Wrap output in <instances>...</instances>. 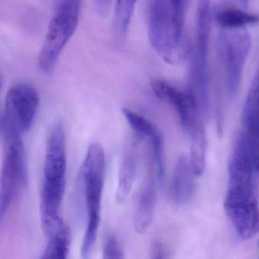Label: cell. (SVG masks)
Listing matches in <instances>:
<instances>
[{
	"instance_id": "1",
	"label": "cell",
	"mask_w": 259,
	"mask_h": 259,
	"mask_svg": "<svg viewBox=\"0 0 259 259\" xmlns=\"http://www.w3.org/2000/svg\"><path fill=\"white\" fill-rule=\"evenodd\" d=\"M257 174L249 160L240 152L234 151L224 207L238 235L243 240H249L259 232Z\"/></svg>"
},
{
	"instance_id": "2",
	"label": "cell",
	"mask_w": 259,
	"mask_h": 259,
	"mask_svg": "<svg viewBox=\"0 0 259 259\" xmlns=\"http://www.w3.org/2000/svg\"><path fill=\"white\" fill-rule=\"evenodd\" d=\"M105 170L104 149L99 143H92L80 166L75 184L77 211L81 219L83 216L88 217L80 250L83 259L90 258L97 240L104 188Z\"/></svg>"
},
{
	"instance_id": "3",
	"label": "cell",
	"mask_w": 259,
	"mask_h": 259,
	"mask_svg": "<svg viewBox=\"0 0 259 259\" xmlns=\"http://www.w3.org/2000/svg\"><path fill=\"white\" fill-rule=\"evenodd\" d=\"M187 1H151L147 8L149 42L155 53L169 64L181 62L187 55L184 38Z\"/></svg>"
},
{
	"instance_id": "4",
	"label": "cell",
	"mask_w": 259,
	"mask_h": 259,
	"mask_svg": "<svg viewBox=\"0 0 259 259\" xmlns=\"http://www.w3.org/2000/svg\"><path fill=\"white\" fill-rule=\"evenodd\" d=\"M4 152L0 172V226L19 189L27 179L25 154L21 134L3 126Z\"/></svg>"
},
{
	"instance_id": "5",
	"label": "cell",
	"mask_w": 259,
	"mask_h": 259,
	"mask_svg": "<svg viewBox=\"0 0 259 259\" xmlns=\"http://www.w3.org/2000/svg\"><path fill=\"white\" fill-rule=\"evenodd\" d=\"M80 11V2L68 0L58 3L38 58L39 68L44 72H51L56 66L62 50L75 32Z\"/></svg>"
},
{
	"instance_id": "6",
	"label": "cell",
	"mask_w": 259,
	"mask_h": 259,
	"mask_svg": "<svg viewBox=\"0 0 259 259\" xmlns=\"http://www.w3.org/2000/svg\"><path fill=\"white\" fill-rule=\"evenodd\" d=\"M196 21V49L190 88L196 93L204 114H207L209 110L208 67V46L211 33L209 2H199Z\"/></svg>"
},
{
	"instance_id": "7",
	"label": "cell",
	"mask_w": 259,
	"mask_h": 259,
	"mask_svg": "<svg viewBox=\"0 0 259 259\" xmlns=\"http://www.w3.org/2000/svg\"><path fill=\"white\" fill-rule=\"evenodd\" d=\"M219 41L228 95L234 98L240 89L243 68L252 47V40L249 33L243 29H225L219 34Z\"/></svg>"
},
{
	"instance_id": "8",
	"label": "cell",
	"mask_w": 259,
	"mask_h": 259,
	"mask_svg": "<svg viewBox=\"0 0 259 259\" xmlns=\"http://www.w3.org/2000/svg\"><path fill=\"white\" fill-rule=\"evenodd\" d=\"M39 101V93L34 87L26 83L14 85L6 95L3 126L21 134L27 132L34 121Z\"/></svg>"
},
{
	"instance_id": "9",
	"label": "cell",
	"mask_w": 259,
	"mask_h": 259,
	"mask_svg": "<svg viewBox=\"0 0 259 259\" xmlns=\"http://www.w3.org/2000/svg\"><path fill=\"white\" fill-rule=\"evenodd\" d=\"M156 177L158 178V169L153 157L149 155L134 214V228L138 234L146 233L153 220L157 202Z\"/></svg>"
},
{
	"instance_id": "10",
	"label": "cell",
	"mask_w": 259,
	"mask_h": 259,
	"mask_svg": "<svg viewBox=\"0 0 259 259\" xmlns=\"http://www.w3.org/2000/svg\"><path fill=\"white\" fill-rule=\"evenodd\" d=\"M151 87L158 98L168 103L175 109L179 117L181 126L185 130L192 113L195 108L201 106L195 91L191 88L187 91H181L162 79H154Z\"/></svg>"
},
{
	"instance_id": "11",
	"label": "cell",
	"mask_w": 259,
	"mask_h": 259,
	"mask_svg": "<svg viewBox=\"0 0 259 259\" xmlns=\"http://www.w3.org/2000/svg\"><path fill=\"white\" fill-rule=\"evenodd\" d=\"M67 170L66 138L63 123L57 122L47 140L44 164V179H65Z\"/></svg>"
},
{
	"instance_id": "12",
	"label": "cell",
	"mask_w": 259,
	"mask_h": 259,
	"mask_svg": "<svg viewBox=\"0 0 259 259\" xmlns=\"http://www.w3.org/2000/svg\"><path fill=\"white\" fill-rule=\"evenodd\" d=\"M141 141V137L136 134V137H132L127 141L120 168L118 188L115 193L117 203L122 204L127 200L135 182L138 169L139 146Z\"/></svg>"
},
{
	"instance_id": "13",
	"label": "cell",
	"mask_w": 259,
	"mask_h": 259,
	"mask_svg": "<svg viewBox=\"0 0 259 259\" xmlns=\"http://www.w3.org/2000/svg\"><path fill=\"white\" fill-rule=\"evenodd\" d=\"M203 114L196 112L193 114L185 132L190 138V167L193 175L199 176L204 173L206 158L207 138L204 125Z\"/></svg>"
},
{
	"instance_id": "14",
	"label": "cell",
	"mask_w": 259,
	"mask_h": 259,
	"mask_svg": "<svg viewBox=\"0 0 259 259\" xmlns=\"http://www.w3.org/2000/svg\"><path fill=\"white\" fill-rule=\"evenodd\" d=\"M193 176L190 161L186 157L180 158L170 189V197L175 203H185L191 197L195 188Z\"/></svg>"
},
{
	"instance_id": "15",
	"label": "cell",
	"mask_w": 259,
	"mask_h": 259,
	"mask_svg": "<svg viewBox=\"0 0 259 259\" xmlns=\"http://www.w3.org/2000/svg\"><path fill=\"white\" fill-rule=\"evenodd\" d=\"M244 130L259 132V69L252 79L243 111Z\"/></svg>"
},
{
	"instance_id": "16",
	"label": "cell",
	"mask_w": 259,
	"mask_h": 259,
	"mask_svg": "<svg viewBox=\"0 0 259 259\" xmlns=\"http://www.w3.org/2000/svg\"><path fill=\"white\" fill-rule=\"evenodd\" d=\"M216 21L225 29H242L248 24L259 22L258 15L248 13L234 8H228L217 12Z\"/></svg>"
},
{
	"instance_id": "17",
	"label": "cell",
	"mask_w": 259,
	"mask_h": 259,
	"mask_svg": "<svg viewBox=\"0 0 259 259\" xmlns=\"http://www.w3.org/2000/svg\"><path fill=\"white\" fill-rule=\"evenodd\" d=\"M135 5L134 1L116 2L114 11L113 32L118 40H122L127 34Z\"/></svg>"
},
{
	"instance_id": "18",
	"label": "cell",
	"mask_w": 259,
	"mask_h": 259,
	"mask_svg": "<svg viewBox=\"0 0 259 259\" xmlns=\"http://www.w3.org/2000/svg\"><path fill=\"white\" fill-rule=\"evenodd\" d=\"M68 250V233L63 232L50 238L42 259H66Z\"/></svg>"
},
{
	"instance_id": "19",
	"label": "cell",
	"mask_w": 259,
	"mask_h": 259,
	"mask_svg": "<svg viewBox=\"0 0 259 259\" xmlns=\"http://www.w3.org/2000/svg\"><path fill=\"white\" fill-rule=\"evenodd\" d=\"M103 259H124L122 249L116 239L110 237L103 248Z\"/></svg>"
},
{
	"instance_id": "20",
	"label": "cell",
	"mask_w": 259,
	"mask_h": 259,
	"mask_svg": "<svg viewBox=\"0 0 259 259\" xmlns=\"http://www.w3.org/2000/svg\"><path fill=\"white\" fill-rule=\"evenodd\" d=\"M164 252L162 245L157 242L153 246L152 259H164Z\"/></svg>"
},
{
	"instance_id": "21",
	"label": "cell",
	"mask_w": 259,
	"mask_h": 259,
	"mask_svg": "<svg viewBox=\"0 0 259 259\" xmlns=\"http://www.w3.org/2000/svg\"><path fill=\"white\" fill-rule=\"evenodd\" d=\"M96 7L97 8V10L100 12H107L109 9V6L110 4V2H97L95 3Z\"/></svg>"
},
{
	"instance_id": "22",
	"label": "cell",
	"mask_w": 259,
	"mask_h": 259,
	"mask_svg": "<svg viewBox=\"0 0 259 259\" xmlns=\"http://www.w3.org/2000/svg\"><path fill=\"white\" fill-rule=\"evenodd\" d=\"M3 76H2L1 73H0V91H1L2 87H3Z\"/></svg>"
},
{
	"instance_id": "23",
	"label": "cell",
	"mask_w": 259,
	"mask_h": 259,
	"mask_svg": "<svg viewBox=\"0 0 259 259\" xmlns=\"http://www.w3.org/2000/svg\"><path fill=\"white\" fill-rule=\"evenodd\" d=\"M258 246H259V242H258Z\"/></svg>"
}]
</instances>
